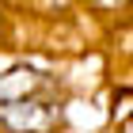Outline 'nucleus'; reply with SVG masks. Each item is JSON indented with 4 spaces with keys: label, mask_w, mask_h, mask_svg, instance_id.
Listing matches in <instances>:
<instances>
[{
    "label": "nucleus",
    "mask_w": 133,
    "mask_h": 133,
    "mask_svg": "<svg viewBox=\"0 0 133 133\" xmlns=\"http://www.w3.org/2000/svg\"><path fill=\"white\" fill-rule=\"evenodd\" d=\"M57 110V88L34 69L0 72V122L8 129H42Z\"/></svg>",
    "instance_id": "nucleus-1"
}]
</instances>
